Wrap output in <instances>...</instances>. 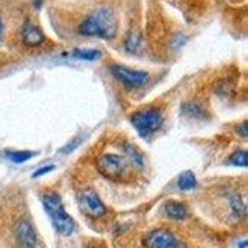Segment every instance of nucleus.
I'll return each mask as SVG.
<instances>
[{
	"instance_id": "obj_5",
	"label": "nucleus",
	"mask_w": 248,
	"mask_h": 248,
	"mask_svg": "<svg viewBox=\"0 0 248 248\" xmlns=\"http://www.w3.org/2000/svg\"><path fill=\"white\" fill-rule=\"evenodd\" d=\"M110 72L117 78V81L121 82L122 85L127 88H139L147 83L149 75L144 71L133 70L122 65H113L110 67Z\"/></svg>"
},
{
	"instance_id": "obj_6",
	"label": "nucleus",
	"mask_w": 248,
	"mask_h": 248,
	"mask_svg": "<svg viewBox=\"0 0 248 248\" xmlns=\"http://www.w3.org/2000/svg\"><path fill=\"white\" fill-rule=\"evenodd\" d=\"M145 248H185L184 243L167 230H155L145 234L143 240Z\"/></svg>"
},
{
	"instance_id": "obj_12",
	"label": "nucleus",
	"mask_w": 248,
	"mask_h": 248,
	"mask_svg": "<svg viewBox=\"0 0 248 248\" xmlns=\"http://www.w3.org/2000/svg\"><path fill=\"white\" fill-rule=\"evenodd\" d=\"M75 59L85 60V61H93L101 57V51L93 50V48H76L72 52Z\"/></svg>"
},
{
	"instance_id": "obj_4",
	"label": "nucleus",
	"mask_w": 248,
	"mask_h": 248,
	"mask_svg": "<svg viewBox=\"0 0 248 248\" xmlns=\"http://www.w3.org/2000/svg\"><path fill=\"white\" fill-rule=\"evenodd\" d=\"M97 169L99 174L109 180H119L123 178L127 170V161L123 156L113 153H106L102 154L97 159Z\"/></svg>"
},
{
	"instance_id": "obj_1",
	"label": "nucleus",
	"mask_w": 248,
	"mask_h": 248,
	"mask_svg": "<svg viewBox=\"0 0 248 248\" xmlns=\"http://www.w3.org/2000/svg\"><path fill=\"white\" fill-rule=\"evenodd\" d=\"M119 19L112 6L101 5L83 16L78 25V34L86 37L112 40L117 36Z\"/></svg>"
},
{
	"instance_id": "obj_16",
	"label": "nucleus",
	"mask_w": 248,
	"mask_h": 248,
	"mask_svg": "<svg viewBox=\"0 0 248 248\" xmlns=\"http://www.w3.org/2000/svg\"><path fill=\"white\" fill-rule=\"evenodd\" d=\"M35 153L28 152V150H21V152H10L8 153V158L15 164H23L25 161L30 160L32 156H35Z\"/></svg>"
},
{
	"instance_id": "obj_17",
	"label": "nucleus",
	"mask_w": 248,
	"mask_h": 248,
	"mask_svg": "<svg viewBox=\"0 0 248 248\" xmlns=\"http://www.w3.org/2000/svg\"><path fill=\"white\" fill-rule=\"evenodd\" d=\"M229 161L236 167H247V152L246 150H238L231 155Z\"/></svg>"
},
{
	"instance_id": "obj_15",
	"label": "nucleus",
	"mask_w": 248,
	"mask_h": 248,
	"mask_svg": "<svg viewBox=\"0 0 248 248\" xmlns=\"http://www.w3.org/2000/svg\"><path fill=\"white\" fill-rule=\"evenodd\" d=\"M124 153L128 156V159L132 161L133 165H136L138 168L143 167V156L139 154L137 148H134L130 144H124Z\"/></svg>"
},
{
	"instance_id": "obj_8",
	"label": "nucleus",
	"mask_w": 248,
	"mask_h": 248,
	"mask_svg": "<svg viewBox=\"0 0 248 248\" xmlns=\"http://www.w3.org/2000/svg\"><path fill=\"white\" fill-rule=\"evenodd\" d=\"M20 35H21V41H23L24 45L31 46V47L43 45L44 41H45V35L41 31V29L36 24L32 23L30 19L24 21Z\"/></svg>"
},
{
	"instance_id": "obj_7",
	"label": "nucleus",
	"mask_w": 248,
	"mask_h": 248,
	"mask_svg": "<svg viewBox=\"0 0 248 248\" xmlns=\"http://www.w3.org/2000/svg\"><path fill=\"white\" fill-rule=\"evenodd\" d=\"M78 206L86 216L98 218V217L105 216L107 214V207L105 203L102 202L98 195L93 190H85L79 194L78 198Z\"/></svg>"
},
{
	"instance_id": "obj_11",
	"label": "nucleus",
	"mask_w": 248,
	"mask_h": 248,
	"mask_svg": "<svg viewBox=\"0 0 248 248\" xmlns=\"http://www.w3.org/2000/svg\"><path fill=\"white\" fill-rule=\"evenodd\" d=\"M230 206H231L232 214L237 217V218H242L246 216V201L241 195H233L230 200Z\"/></svg>"
},
{
	"instance_id": "obj_10",
	"label": "nucleus",
	"mask_w": 248,
	"mask_h": 248,
	"mask_svg": "<svg viewBox=\"0 0 248 248\" xmlns=\"http://www.w3.org/2000/svg\"><path fill=\"white\" fill-rule=\"evenodd\" d=\"M164 212L168 217L176 221L185 220L189 216V211L186 209V206L179 201H168L164 205Z\"/></svg>"
},
{
	"instance_id": "obj_2",
	"label": "nucleus",
	"mask_w": 248,
	"mask_h": 248,
	"mask_svg": "<svg viewBox=\"0 0 248 248\" xmlns=\"http://www.w3.org/2000/svg\"><path fill=\"white\" fill-rule=\"evenodd\" d=\"M43 203L46 212L51 217L52 225H54L56 231L61 236L67 237L74 233L75 229H76L75 221L66 212L65 207L62 205L61 198H60L59 195L55 194V192L45 194L43 198Z\"/></svg>"
},
{
	"instance_id": "obj_19",
	"label": "nucleus",
	"mask_w": 248,
	"mask_h": 248,
	"mask_svg": "<svg viewBox=\"0 0 248 248\" xmlns=\"http://www.w3.org/2000/svg\"><path fill=\"white\" fill-rule=\"evenodd\" d=\"M237 132L240 133V136L242 137V138H246V137H247V124L246 123L241 124L240 127L237 128Z\"/></svg>"
},
{
	"instance_id": "obj_3",
	"label": "nucleus",
	"mask_w": 248,
	"mask_h": 248,
	"mask_svg": "<svg viewBox=\"0 0 248 248\" xmlns=\"http://www.w3.org/2000/svg\"><path fill=\"white\" fill-rule=\"evenodd\" d=\"M130 122L139 136L148 138L160 129L164 123V116L158 108H148L134 113L130 117Z\"/></svg>"
},
{
	"instance_id": "obj_18",
	"label": "nucleus",
	"mask_w": 248,
	"mask_h": 248,
	"mask_svg": "<svg viewBox=\"0 0 248 248\" xmlns=\"http://www.w3.org/2000/svg\"><path fill=\"white\" fill-rule=\"evenodd\" d=\"M52 170H54V167H44V168H41V169H39L36 172H35L34 178H37V176H43V175L47 174V172L52 171Z\"/></svg>"
},
{
	"instance_id": "obj_13",
	"label": "nucleus",
	"mask_w": 248,
	"mask_h": 248,
	"mask_svg": "<svg viewBox=\"0 0 248 248\" xmlns=\"http://www.w3.org/2000/svg\"><path fill=\"white\" fill-rule=\"evenodd\" d=\"M178 185L181 190L187 191V190H192L196 187L198 183H196V178L191 171H185L179 176Z\"/></svg>"
},
{
	"instance_id": "obj_9",
	"label": "nucleus",
	"mask_w": 248,
	"mask_h": 248,
	"mask_svg": "<svg viewBox=\"0 0 248 248\" xmlns=\"http://www.w3.org/2000/svg\"><path fill=\"white\" fill-rule=\"evenodd\" d=\"M15 237L20 248H36L37 234L28 221H20L15 226Z\"/></svg>"
},
{
	"instance_id": "obj_20",
	"label": "nucleus",
	"mask_w": 248,
	"mask_h": 248,
	"mask_svg": "<svg viewBox=\"0 0 248 248\" xmlns=\"http://www.w3.org/2000/svg\"><path fill=\"white\" fill-rule=\"evenodd\" d=\"M3 36H4V23H3V20H1V17H0V43H1V40H3Z\"/></svg>"
},
{
	"instance_id": "obj_14",
	"label": "nucleus",
	"mask_w": 248,
	"mask_h": 248,
	"mask_svg": "<svg viewBox=\"0 0 248 248\" xmlns=\"http://www.w3.org/2000/svg\"><path fill=\"white\" fill-rule=\"evenodd\" d=\"M125 48L127 51L130 52H137V50L140 46V34H139V30H132L128 34L127 39H125Z\"/></svg>"
}]
</instances>
